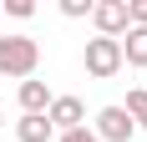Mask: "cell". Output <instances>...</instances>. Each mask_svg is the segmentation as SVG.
<instances>
[{
  "instance_id": "1",
  "label": "cell",
  "mask_w": 147,
  "mask_h": 142,
  "mask_svg": "<svg viewBox=\"0 0 147 142\" xmlns=\"http://www.w3.org/2000/svg\"><path fill=\"white\" fill-rule=\"evenodd\" d=\"M41 66V41L36 36H0V76L30 81Z\"/></svg>"
},
{
  "instance_id": "2",
  "label": "cell",
  "mask_w": 147,
  "mask_h": 142,
  "mask_svg": "<svg viewBox=\"0 0 147 142\" xmlns=\"http://www.w3.org/2000/svg\"><path fill=\"white\" fill-rule=\"evenodd\" d=\"M81 66H86V76H96V81H112L122 71V46L107 41V36H96V41H86V51H81Z\"/></svg>"
},
{
  "instance_id": "3",
  "label": "cell",
  "mask_w": 147,
  "mask_h": 142,
  "mask_svg": "<svg viewBox=\"0 0 147 142\" xmlns=\"http://www.w3.org/2000/svg\"><path fill=\"white\" fill-rule=\"evenodd\" d=\"M132 117L122 112V107H102V112H96V127H91V137L96 142H132Z\"/></svg>"
},
{
  "instance_id": "4",
  "label": "cell",
  "mask_w": 147,
  "mask_h": 142,
  "mask_svg": "<svg viewBox=\"0 0 147 142\" xmlns=\"http://www.w3.org/2000/svg\"><path fill=\"white\" fill-rule=\"evenodd\" d=\"M46 122H51V132H76V127H86V107L76 97H51Z\"/></svg>"
},
{
  "instance_id": "5",
  "label": "cell",
  "mask_w": 147,
  "mask_h": 142,
  "mask_svg": "<svg viewBox=\"0 0 147 142\" xmlns=\"http://www.w3.org/2000/svg\"><path fill=\"white\" fill-rule=\"evenodd\" d=\"M91 20H96V36L117 41L122 30H127V0H96L91 5Z\"/></svg>"
},
{
  "instance_id": "6",
  "label": "cell",
  "mask_w": 147,
  "mask_h": 142,
  "mask_svg": "<svg viewBox=\"0 0 147 142\" xmlns=\"http://www.w3.org/2000/svg\"><path fill=\"white\" fill-rule=\"evenodd\" d=\"M15 97H20V117H46V107H51V91H46V81H36V76L20 81Z\"/></svg>"
},
{
  "instance_id": "7",
  "label": "cell",
  "mask_w": 147,
  "mask_h": 142,
  "mask_svg": "<svg viewBox=\"0 0 147 142\" xmlns=\"http://www.w3.org/2000/svg\"><path fill=\"white\" fill-rule=\"evenodd\" d=\"M117 46H122V66H147V26H127Z\"/></svg>"
},
{
  "instance_id": "8",
  "label": "cell",
  "mask_w": 147,
  "mask_h": 142,
  "mask_svg": "<svg viewBox=\"0 0 147 142\" xmlns=\"http://www.w3.org/2000/svg\"><path fill=\"white\" fill-rule=\"evenodd\" d=\"M15 137L20 142H51V122L46 117H20L15 122Z\"/></svg>"
},
{
  "instance_id": "9",
  "label": "cell",
  "mask_w": 147,
  "mask_h": 142,
  "mask_svg": "<svg viewBox=\"0 0 147 142\" xmlns=\"http://www.w3.org/2000/svg\"><path fill=\"white\" fill-rule=\"evenodd\" d=\"M122 112L132 117V127H147V86H132L127 91V107Z\"/></svg>"
},
{
  "instance_id": "10",
  "label": "cell",
  "mask_w": 147,
  "mask_h": 142,
  "mask_svg": "<svg viewBox=\"0 0 147 142\" xmlns=\"http://www.w3.org/2000/svg\"><path fill=\"white\" fill-rule=\"evenodd\" d=\"M61 15L81 20V15H91V0H61Z\"/></svg>"
},
{
  "instance_id": "11",
  "label": "cell",
  "mask_w": 147,
  "mask_h": 142,
  "mask_svg": "<svg viewBox=\"0 0 147 142\" xmlns=\"http://www.w3.org/2000/svg\"><path fill=\"white\" fill-rule=\"evenodd\" d=\"M127 26H147V0H127Z\"/></svg>"
},
{
  "instance_id": "12",
  "label": "cell",
  "mask_w": 147,
  "mask_h": 142,
  "mask_svg": "<svg viewBox=\"0 0 147 142\" xmlns=\"http://www.w3.org/2000/svg\"><path fill=\"white\" fill-rule=\"evenodd\" d=\"M5 10H10V15H20V20H26V15H36V0H5Z\"/></svg>"
},
{
  "instance_id": "13",
  "label": "cell",
  "mask_w": 147,
  "mask_h": 142,
  "mask_svg": "<svg viewBox=\"0 0 147 142\" xmlns=\"http://www.w3.org/2000/svg\"><path fill=\"white\" fill-rule=\"evenodd\" d=\"M61 142H96V137H91V127H76V132H61Z\"/></svg>"
},
{
  "instance_id": "14",
  "label": "cell",
  "mask_w": 147,
  "mask_h": 142,
  "mask_svg": "<svg viewBox=\"0 0 147 142\" xmlns=\"http://www.w3.org/2000/svg\"><path fill=\"white\" fill-rule=\"evenodd\" d=\"M0 127H5V117H0Z\"/></svg>"
}]
</instances>
